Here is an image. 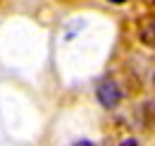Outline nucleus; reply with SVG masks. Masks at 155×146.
<instances>
[{
  "label": "nucleus",
  "instance_id": "1",
  "mask_svg": "<svg viewBox=\"0 0 155 146\" xmlns=\"http://www.w3.org/2000/svg\"><path fill=\"white\" fill-rule=\"evenodd\" d=\"M96 96L98 101H100V106L107 110H112L119 106V101H122V89L117 86V82H112V79H100L96 86Z\"/></svg>",
  "mask_w": 155,
  "mask_h": 146
},
{
  "label": "nucleus",
  "instance_id": "2",
  "mask_svg": "<svg viewBox=\"0 0 155 146\" xmlns=\"http://www.w3.org/2000/svg\"><path fill=\"white\" fill-rule=\"evenodd\" d=\"M138 36H141V41H143L146 46L155 48V19H148L146 24H141V31H138Z\"/></svg>",
  "mask_w": 155,
  "mask_h": 146
},
{
  "label": "nucleus",
  "instance_id": "3",
  "mask_svg": "<svg viewBox=\"0 0 155 146\" xmlns=\"http://www.w3.org/2000/svg\"><path fill=\"white\" fill-rule=\"evenodd\" d=\"M119 146H141V141H138V139H134V137H129V139H124Z\"/></svg>",
  "mask_w": 155,
  "mask_h": 146
},
{
  "label": "nucleus",
  "instance_id": "4",
  "mask_svg": "<svg viewBox=\"0 0 155 146\" xmlns=\"http://www.w3.org/2000/svg\"><path fill=\"white\" fill-rule=\"evenodd\" d=\"M74 146H96V144H93V141H86V139H81V141H77Z\"/></svg>",
  "mask_w": 155,
  "mask_h": 146
}]
</instances>
